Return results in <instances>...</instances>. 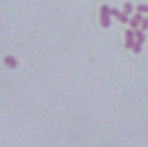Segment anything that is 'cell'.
<instances>
[{"label": "cell", "instance_id": "obj_1", "mask_svg": "<svg viewBox=\"0 0 148 147\" xmlns=\"http://www.w3.org/2000/svg\"><path fill=\"white\" fill-rule=\"evenodd\" d=\"M101 26L105 29L111 26V9L106 4L101 6Z\"/></svg>", "mask_w": 148, "mask_h": 147}, {"label": "cell", "instance_id": "obj_2", "mask_svg": "<svg viewBox=\"0 0 148 147\" xmlns=\"http://www.w3.org/2000/svg\"><path fill=\"white\" fill-rule=\"evenodd\" d=\"M134 42H135V33H134V30L128 29V30L125 32V48L127 49H132Z\"/></svg>", "mask_w": 148, "mask_h": 147}, {"label": "cell", "instance_id": "obj_3", "mask_svg": "<svg viewBox=\"0 0 148 147\" xmlns=\"http://www.w3.org/2000/svg\"><path fill=\"white\" fill-rule=\"evenodd\" d=\"M144 17H143V14L138 12L137 14H134V17L130 20V25H131V28L132 29H138V26L141 25V20H143Z\"/></svg>", "mask_w": 148, "mask_h": 147}, {"label": "cell", "instance_id": "obj_4", "mask_svg": "<svg viewBox=\"0 0 148 147\" xmlns=\"http://www.w3.org/2000/svg\"><path fill=\"white\" fill-rule=\"evenodd\" d=\"M4 65H6L7 68L13 69V68H16V66H17V61H16V58H14V56L7 55V56L4 58Z\"/></svg>", "mask_w": 148, "mask_h": 147}, {"label": "cell", "instance_id": "obj_5", "mask_svg": "<svg viewBox=\"0 0 148 147\" xmlns=\"http://www.w3.org/2000/svg\"><path fill=\"white\" fill-rule=\"evenodd\" d=\"M134 33H135V42H140V43H144V42H145L144 30H141V29H134Z\"/></svg>", "mask_w": 148, "mask_h": 147}, {"label": "cell", "instance_id": "obj_6", "mask_svg": "<svg viewBox=\"0 0 148 147\" xmlns=\"http://www.w3.org/2000/svg\"><path fill=\"white\" fill-rule=\"evenodd\" d=\"M121 23H128V14L125 13V12H121L119 14H118V17H116Z\"/></svg>", "mask_w": 148, "mask_h": 147}, {"label": "cell", "instance_id": "obj_7", "mask_svg": "<svg viewBox=\"0 0 148 147\" xmlns=\"http://www.w3.org/2000/svg\"><path fill=\"white\" fill-rule=\"evenodd\" d=\"M132 10H134V7H132V4H131V3H124V12H125L127 14L132 13Z\"/></svg>", "mask_w": 148, "mask_h": 147}, {"label": "cell", "instance_id": "obj_8", "mask_svg": "<svg viewBox=\"0 0 148 147\" xmlns=\"http://www.w3.org/2000/svg\"><path fill=\"white\" fill-rule=\"evenodd\" d=\"M141 46H143V43H140V42H134V46H132L134 53H140V52H141Z\"/></svg>", "mask_w": 148, "mask_h": 147}, {"label": "cell", "instance_id": "obj_9", "mask_svg": "<svg viewBox=\"0 0 148 147\" xmlns=\"http://www.w3.org/2000/svg\"><path fill=\"white\" fill-rule=\"evenodd\" d=\"M137 10L140 13H148V4H138Z\"/></svg>", "mask_w": 148, "mask_h": 147}, {"label": "cell", "instance_id": "obj_10", "mask_svg": "<svg viewBox=\"0 0 148 147\" xmlns=\"http://www.w3.org/2000/svg\"><path fill=\"white\" fill-rule=\"evenodd\" d=\"M141 30H147L148 29V17H144L143 20H141Z\"/></svg>", "mask_w": 148, "mask_h": 147}, {"label": "cell", "instance_id": "obj_11", "mask_svg": "<svg viewBox=\"0 0 148 147\" xmlns=\"http://www.w3.org/2000/svg\"><path fill=\"white\" fill-rule=\"evenodd\" d=\"M119 13H121V12H119L118 9H111V14H112V16L118 17V14H119Z\"/></svg>", "mask_w": 148, "mask_h": 147}]
</instances>
